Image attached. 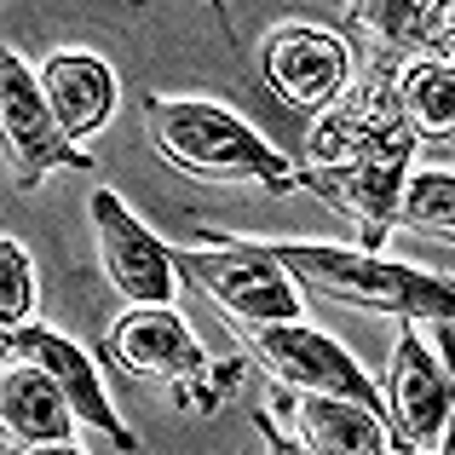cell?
<instances>
[{"label":"cell","instance_id":"6da1fadb","mask_svg":"<svg viewBox=\"0 0 455 455\" xmlns=\"http://www.w3.org/2000/svg\"><path fill=\"white\" fill-rule=\"evenodd\" d=\"M415 145L421 139L398 104V64L375 58L363 87H352L334 110L311 122L306 167L294 190H311L346 225H357L363 254H387V236L403 225Z\"/></svg>","mask_w":455,"mask_h":455},{"label":"cell","instance_id":"7a4b0ae2","mask_svg":"<svg viewBox=\"0 0 455 455\" xmlns=\"http://www.w3.org/2000/svg\"><path fill=\"white\" fill-rule=\"evenodd\" d=\"M145 133L167 167L208 185H254L271 196H289L300 167L271 139H259L236 110L213 99H173V92H145Z\"/></svg>","mask_w":455,"mask_h":455},{"label":"cell","instance_id":"3957f363","mask_svg":"<svg viewBox=\"0 0 455 455\" xmlns=\"http://www.w3.org/2000/svg\"><path fill=\"white\" fill-rule=\"evenodd\" d=\"M266 248L317 300L380 311V317L398 323H455V277H444V271L403 266V259L363 254V248H340V243H266Z\"/></svg>","mask_w":455,"mask_h":455},{"label":"cell","instance_id":"277c9868","mask_svg":"<svg viewBox=\"0 0 455 455\" xmlns=\"http://www.w3.org/2000/svg\"><path fill=\"white\" fill-rule=\"evenodd\" d=\"M190 231L208 236V248H173V271L196 283L236 329H271V323L306 317V289L266 243L231 236L208 220H190Z\"/></svg>","mask_w":455,"mask_h":455},{"label":"cell","instance_id":"5b68a950","mask_svg":"<svg viewBox=\"0 0 455 455\" xmlns=\"http://www.w3.org/2000/svg\"><path fill=\"white\" fill-rule=\"evenodd\" d=\"M110 357L127 380H156L196 415L220 410L213 357L202 352V340L190 334V323L173 306H127L110 329Z\"/></svg>","mask_w":455,"mask_h":455},{"label":"cell","instance_id":"8992f818","mask_svg":"<svg viewBox=\"0 0 455 455\" xmlns=\"http://www.w3.org/2000/svg\"><path fill=\"white\" fill-rule=\"evenodd\" d=\"M236 329V323H231ZM236 340L248 346L259 369L277 380L283 392H317V398H352L363 410L387 415V398L375 392V380L363 375L352 352L334 334L311 329V323H271V329H236Z\"/></svg>","mask_w":455,"mask_h":455},{"label":"cell","instance_id":"52a82bcc","mask_svg":"<svg viewBox=\"0 0 455 455\" xmlns=\"http://www.w3.org/2000/svg\"><path fill=\"white\" fill-rule=\"evenodd\" d=\"M387 427L403 455H438L455 415V375L433 340L410 323L392 334V363H387Z\"/></svg>","mask_w":455,"mask_h":455},{"label":"cell","instance_id":"ba28073f","mask_svg":"<svg viewBox=\"0 0 455 455\" xmlns=\"http://www.w3.org/2000/svg\"><path fill=\"white\" fill-rule=\"evenodd\" d=\"M0 127H6V156H12V173H18L23 190L41 185L58 167L92 173V150H81L64 133V122L52 116V104L41 92V76L18 52L0 58Z\"/></svg>","mask_w":455,"mask_h":455},{"label":"cell","instance_id":"9c48e42d","mask_svg":"<svg viewBox=\"0 0 455 455\" xmlns=\"http://www.w3.org/2000/svg\"><path fill=\"white\" fill-rule=\"evenodd\" d=\"M87 220H92V236H99V266L110 277V289L127 306H173V289H179L173 248L162 236H150L145 220L116 190H104V185L92 190Z\"/></svg>","mask_w":455,"mask_h":455},{"label":"cell","instance_id":"30bf717a","mask_svg":"<svg viewBox=\"0 0 455 455\" xmlns=\"http://www.w3.org/2000/svg\"><path fill=\"white\" fill-rule=\"evenodd\" d=\"M259 69H266V87L277 92L294 110H334V104L352 92V52L334 29L323 23H277L266 35V52H259Z\"/></svg>","mask_w":455,"mask_h":455},{"label":"cell","instance_id":"8fae6325","mask_svg":"<svg viewBox=\"0 0 455 455\" xmlns=\"http://www.w3.org/2000/svg\"><path fill=\"white\" fill-rule=\"evenodd\" d=\"M0 346H6V363H35L41 375H52L58 392L69 398V410H76V421L99 427V433L110 438L122 455L145 450V444H139V433L116 415L110 392H104V380H99V363H92L76 340H64V334L46 329V323H18V329L0 334Z\"/></svg>","mask_w":455,"mask_h":455},{"label":"cell","instance_id":"7c38bea8","mask_svg":"<svg viewBox=\"0 0 455 455\" xmlns=\"http://www.w3.org/2000/svg\"><path fill=\"white\" fill-rule=\"evenodd\" d=\"M277 410L300 427V444L317 455H392V427L380 410L352 398H317V392H277Z\"/></svg>","mask_w":455,"mask_h":455},{"label":"cell","instance_id":"4fadbf2b","mask_svg":"<svg viewBox=\"0 0 455 455\" xmlns=\"http://www.w3.org/2000/svg\"><path fill=\"white\" fill-rule=\"evenodd\" d=\"M41 92L69 139H87L116 110V69L99 52H58L41 64Z\"/></svg>","mask_w":455,"mask_h":455},{"label":"cell","instance_id":"5bb4252c","mask_svg":"<svg viewBox=\"0 0 455 455\" xmlns=\"http://www.w3.org/2000/svg\"><path fill=\"white\" fill-rule=\"evenodd\" d=\"M0 427L6 444H69L76 433V410L58 392L52 375H41L35 363H6L0 375Z\"/></svg>","mask_w":455,"mask_h":455},{"label":"cell","instance_id":"9a60e30c","mask_svg":"<svg viewBox=\"0 0 455 455\" xmlns=\"http://www.w3.org/2000/svg\"><path fill=\"white\" fill-rule=\"evenodd\" d=\"M398 104L415 139H455V64L450 58H410L398 64Z\"/></svg>","mask_w":455,"mask_h":455},{"label":"cell","instance_id":"2e32d148","mask_svg":"<svg viewBox=\"0 0 455 455\" xmlns=\"http://www.w3.org/2000/svg\"><path fill=\"white\" fill-rule=\"evenodd\" d=\"M403 225L438 243H455V173H410V196H403Z\"/></svg>","mask_w":455,"mask_h":455},{"label":"cell","instance_id":"e0dca14e","mask_svg":"<svg viewBox=\"0 0 455 455\" xmlns=\"http://www.w3.org/2000/svg\"><path fill=\"white\" fill-rule=\"evenodd\" d=\"M0 271H6V289H0V323L18 329V323L29 317V306H35V266H29V254H23L12 236H0Z\"/></svg>","mask_w":455,"mask_h":455},{"label":"cell","instance_id":"ac0fdd59","mask_svg":"<svg viewBox=\"0 0 455 455\" xmlns=\"http://www.w3.org/2000/svg\"><path fill=\"white\" fill-rule=\"evenodd\" d=\"M254 433L266 438V455H317V450H306L300 438H289L277 421H271V410H254Z\"/></svg>","mask_w":455,"mask_h":455},{"label":"cell","instance_id":"d6986e66","mask_svg":"<svg viewBox=\"0 0 455 455\" xmlns=\"http://www.w3.org/2000/svg\"><path fill=\"white\" fill-rule=\"evenodd\" d=\"M433 58L455 64V0H438V29H433Z\"/></svg>","mask_w":455,"mask_h":455},{"label":"cell","instance_id":"ffe728a7","mask_svg":"<svg viewBox=\"0 0 455 455\" xmlns=\"http://www.w3.org/2000/svg\"><path fill=\"white\" fill-rule=\"evenodd\" d=\"M438 352H444V363L455 375V323H438ZM438 455H455V415H450V433H444V444H438Z\"/></svg>","mask_w":455,"mask_h":455},{"label":"cell","instance_id":"44dd1931","mask_svg":"<svg viewBox=\"0 0 455 455\" xmlns=\"http://www.w3.org/2000/svg\"><path fill=\"white\" fill-rule=\"evenodd\" d=\"M6 455H81L76 444H6Z\"/></svg>","mask_w":455,"mask_h":455}]
</instances>
